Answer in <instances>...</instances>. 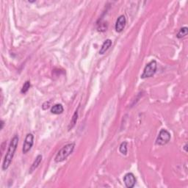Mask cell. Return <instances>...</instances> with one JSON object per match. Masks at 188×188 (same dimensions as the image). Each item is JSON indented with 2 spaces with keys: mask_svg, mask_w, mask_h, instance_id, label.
Returning a JSON list of instances; mask_svg holds the SVG:
<instances>
[{
  "mask_svg": "<svg viewBox=\"0 0 188 188\" xmlns=\"http://www.w3.org/2000/svg\"><path fill=\"white\" fill-rule=\"evenodd\" d=\"M18 143V137L17 135L14 136L13 137L11 141V143H10L9 147H8V152L5 157L4 161H3V164H2V170L6 171L7 169L9 168L10 164H11L12 160H13V156H14L15 152H16V149H17Z\"/></svg>",
  "mask_w": 188,
  "mask_h": 188,
  "instance_id": "6da1fadb",
  "label": "cell"
},
{
  "mask_svg": "<svg viewBox=\"0 0 188 188\" xmlns=\"http://www.w3.org/2000/svg\"><path fill=\"white\" fill-rule=\"evenodd\" d=\"M75 148V143H71L67 144L65 146H63L59 151L58 154H57L56 157H55V162H61L64 161L65 159L68 158V157L71 154V153L74 152Z\"/></svg>",
  "mask_w": 188,
  "mask_h": 188,
  "instance_id": "7a4b0ae2",
  "label": "cell"
},
{
  "mask_svg": "<svg viewBox=\"0 0 188 188\" xmlns=\"http://www.w3.org/2000/svg\"><path fill=\"white\" fill-rule=\"evenodd\" d=\"M157 62L155 60H152L150 63H149L146 65L143 70V73L141 75V78L146 79L154 76V74L156 73V70H157Z\"/></svg>",
  "mask_w": 188,
  "mask_h": 188,
  "instance_id": "3957f363",
  "label": "cell"
},
{
  "mask_svg": "<svg viewBox=\"0 0 188 188\" xmlns=\"http://www.w3.org/2000/svg\"><path fill=\"white\" fill-rule=\"evenodd\" d=\"M171 140V134L165 129H162L159 132L158 137L156 140V144L158 146H164Z\"/></svg>",
  "mask_w": 188,
  "mask_h": 188,
  "instance_id": "277c9868",
  "label": "cell"
},
{
  "mask_svg": "<svg viewBox=\"0 0 188 188\" xmlns=\"http://www.w3.org/2000/svg\"><path fill=\"white\" fill-rule=\"evenodd\" d=\"M33 143H34V136L33 134H27L23 145L22 152L24 154H27L30 151V149L33 147Z\"/></svg>",
  "mask_w": 188,
  "mask_h": 188,
  "instance_id": "5b68a950",
  "label": "cell"
},
{
  "mask_svg": "<svg viewBox=\"0 0 188 188\" xmlns=\"http://www.w3.org/2000/svg\"><path fill=\"white\" fill-rule=\"evenodd\" d=\"M124 182L126 187L128 188H132L135 185L136 178L132 173H128L124 176Z\"/></svg>",
  "mask_w": 188,
  "mask_h": 188,
  "instance_id": "8992f818",
  "label": "cell"
},
{
  "mask_svg": "<svg viewBox=\"0 0 188 188\" xmlns=\"http://www.w3.org/2000/svg\"><path fill=\"white\" fill-rule=\"evenodd\" d=\"M126 23H127V19H126V17L124 16V15H121V16H119L118 18L116 23H115V31L117 33H121L123 31L124 27L126 26Z\"/></svg>",
  "mask_w": 188,
  "mask_h": 188,
  "instance_id": "52a82bcc",
  "label": "cell"
},
{
  "mask_svg": "<svg viewBox=\"0 0 188 188\" xmlns=\"http://www.w3.org/2000/svg\"><path fill=\"white\" fill-rule=\"evenodd\" d=\"M112 42L110 39H107L106 41L104 42L103 44L101 46V49L99 50V54L100 55H104L107 50L110 49V47L112 46Z\"/></svg>",
  "mask_w": 188,
  "mask_h": 188,
  "instance_id": "ba28073f",
  "label": "cell"
},
{
  "mask_svg": "<svg viewBox=\"0 0 188 188\" xmlns=\"http://www.w3.org/2000/svg\"><path fill=\"white\" fill-rule=\"evenodd\" d=\"M41 160H42V155L40 154V155L37 156V157L35 159L34 162H33V164H32L31 168H30V174H32V173H33V171H34L35 169L38 167V166H39V164H41Z\"/></svg>",
  "mask_w": 188,
  "mask_h": 188,
  "instance_id": "9c48e42d",
  "label": "cell"
},
{
  "mask_svg": "<svg viewBox=\"0 0 188 188\" xmlns=\"http://www.w3.org/2000/svg\"><path fill=\"white\" fill-rule=\"evenodd\" d=\"M63 110H64V109H63V105H60V104L55 105L51 109L52 113L55 114V115H59V114L63 113Z\"/></svg>",
  "mask_w": 188,
  "mask_h": 188,
  "instance_id": "30bf717a",
  "label": "cell"
},
{
  "mask_svg": "<svg viewBox=\"0 0 188 188\" xmlns=\"http://www.w3.org/2000/svg\"><path fill=\"white\" fill-rule=\"evenodd\" d=\"M77 120H78V110H76L74 113L73 116H72V118L71 120H70L69 125H68V131H70V129H72L75 127V125H76L77 122Z\"/></svg>",
  "mask_w": 188,
  "mask_h": 188,
  "instance_id": "8fae6325",
  "label": "cell"
},
{
  "mask_svg": "<svg viewBox=\"0 0 188 188\" xmlns=\"http://www.w3.org/2000/svg\"><path fill=\"white\" fill-rule=\"evenodd\" d=\"M187 33H188V28L187 27H184L181 28L180 30H179V32L178 33V34L176 35V37L180 39V38H184V37H185L186 35H187Z\"/></svg>",
  "mask_w": 188,
  "mask_h": 188,
  "instance_id": "7c38bea8",
  "label": "cell"
},
{
  "mask_svg": "<svg viewBox=\"0 0 188 188\" xmlns=\"http://www.w3.org/2000/svg\"><path fill=\"white\" fill-rule=\"evenodd\" d=\"M119 151L124 155H127V142H123L121 144Z\"/></svg>",
  "mask_w": 188,
  "mask_h": 188,
  "instance_id": "4fadbf2b",
  "label": "cell"
},
{
  "mask_svg": "<svg viewBox=\"0 0 188 188\" xmlns=\"http://www.w3.org/2000/svg\"><path fill=\"white\" fill-rule=\"evenodd\" d=\"M30 86H31V85H30V81H26L24 82V84L22 88H21V93H23V94H25L27 93V92L29 90V89L30 88Z\"/></svg>",
  "mask_w": 188,
  "mask_h": 188,
  "instance_id": "5bb4252c",
  "label": "cell"
},
{
  "mask_svg": "<svg viewBox=\"0 0 188 188\" xmlns=\"http://www.w3.org/2000/svg\"><path fill=\"white\" fill-rule=\"evenodd\" d=\"M4 124H5V122L3 121H1V129H3V127H4Z\"/></svg>",
  "mask_w": 188,
  "mask_h": 188,
  "instance_id": "9a60e30c",
  "label": "cell"
},
{
  "mask_svg": "<svg viewBox=\"0 0 188 188\" xmlns=\"http://www.w3.org/2000/svg\"><path fill=\"white\" fill-rule=\"evenodd\" d=\"M187 144H186V145L184 146V150H185V152H187Z\"/></svg>",
  "mask_w": 188,
  "mask_h": 188,
  "instance_id": "2e32d148",
  "label": "cell"
}]
</instances>
